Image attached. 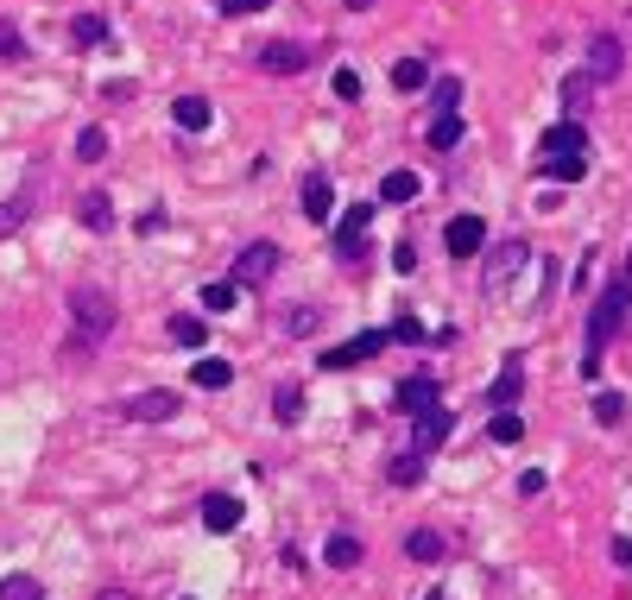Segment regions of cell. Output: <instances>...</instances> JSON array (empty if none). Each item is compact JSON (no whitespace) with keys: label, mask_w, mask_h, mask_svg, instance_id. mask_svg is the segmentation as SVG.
Wrapping results in <instances>:
<instances>
[{"label":"cell","mask_w":632,"mask_h":600,"mask_svg":"<svg viewBox=\"0 0 632 600\" xmlns=\"http://www.w3.org/2000/svg\"><path fill=\"white\" fill-rule=\"evenodd\" d=\"M253 64H260L266 76H304V70L316 64V51L298 45V38H266V45L253 51Z\"/></svg>","instance_id":"cell-4"},{"label":"cell","mask_w":632,"mask_h":600,"mask_svg":"<svg viewBox=\"0 0 632 600\" xmlns=\"http://www.w3.org/2000/svg\"><path fill=\"white\" fill-rule=\"evenodd\" d=\"M525 392V367H519V354H506V367H500V379H493V392H487V405L493 411H512V398Z\"/></svg>","instance_id":"cell-16"},{"label":"cell","mask_w":632,"mask_h":600,"mask_svg":"<svg viewBox=\"0 0 632 600\" xmlns=\"http://www.w3.org/2000/svg\"><path fill=\"white\" fill-rule=\"evenodd\" d=\"M70 38H76V45H108V19L102 13H76L70 19Z\"/></svg>","instance_id":"cell-31"},{"label":"cell","mask_w":632,"mask_h":600,"mask_svg":"<svg viewBox=\"0 0 632 600\" xmlns=\"http://www.w3.org/2000/svg\"><path fill=\"white\" fill-rule=\"evenodd\" d=\"M234 291H241V285H234V278H209V285H203V297H196V304H203L209 316H228V310H234Z\"/></svg>","instance_id":"cell-28"},{"label":"cell","mask_w":632,"mask_h":600,"mask_svg":"<svg viewBox=\"0 0 632 600\" xmlns=\"http://www.w3.org/2000/svg\"><path fill=\"white\" fill-rule=\"evenodd\" d=\"M133 228H140V234H158V228H165V209H146V215H140V222H133Z\"/></svg>","instance_id":"cell-45"},{"label":"cell","mask_w":632,"mask_h":600,"mask_svg":"<svg viewBox=\"0 0 632 600\" xmlns=\"http://www.w3.org/2000/svg\"><path fill=\"white\" fill-rule=\"evenodd\" d=\"M190 379H196L203 392H228V386H234V367H228V360H196Z\"/></svg>","instance_id":"cell-27"},{"label":"cell","mask_w":632,"mask_h":600,"mask_svg":"<svg viewBox=\"0 0 632 600\" xmlns=\"http://www.w3.org/2000/svg\"><path fill=\"white\" fill-rule=\"evenodd\" d=\"M544 158H588L582 120H563V127H550V133H544Z\"/></svg>","instance_id":"cell-14"},{"label":"cell","mask_w":632,"mask_h":600,"mask_svg":"<svg viewBox=\"0 0 632 600\" xmlns=\"http://www.w3.org/2000/svg\"><path fill=\"white\" fill-rule=\"evenodd\" d=\"M272 0H215V13L222 19H247V13H266Z\"/></svg>","instance_id":"cell-41"},{"label":"cell","mask_w":632,"mask_h":600,"mask_svg":"<svg viewBox=\"0 0 632 600\" xmlns=\"http://www.w3.org/2000/svg\"><path fill=\"white\" fill-rule=\"evenodd\" d=\"M620 278H632V253H626V272H620Z\"/></svg>","instance_id":"cell-48"},{"label":"cell","mask_w":632,"mask_h":600,"mask_svg":"<svg viewBox=\"0 0 632 600\" xmlns=\"http://www.w3.org/2000/svg\"><path fill=\"white\" fill-rule=\"evenodd\" d=\"M392 342H411V348H418V342H424V323H418V316H399V323H392Z\"/></svg>","instance_id":"cell-42"},{"label":"cell","mask_w":632,"mask_h":600,"mask_svg":"<svg viewBox=\"0 0 632 600\" xmlns=\"http://www.w3.org/2000/svg\"><path fill=\"white\" fill-rule=\"evenodd\" d=\"M462 133H468L462 114H437V120H430V133H424V146H430V152H456Z\"/></svg>","instance_id":"cell-21"},{"label":"cell","mask_w":632,"mask_h":600,"mask_svg":"<svg viewBox=\"0 0 632 600\" xmlns=\"http://www.w3.org/2000/svg\"><path fill=\"white\" fill-rule=\"evenodd\" d=\"M614 563H620V569H632V537H614Z\"/></svg>","instance_id":"cell-46"},{"label":"cell","mask_w":632,"mask_h":600,"mask_svg":"<svg viewBox=\"0 0 632 600\" xmlns=\"http://www.w3.org/2000/svg\"><path fill=\"white\" fill-rule=\"evenodd\" d=\"M241 512H247V506H241L234 493H209V499H203V525H209L215 537H228L234 525H241Z\"/></svg>","instance_id":"cell-15"},{"label":"cell","mask_w":632,"mask_h":600,"mask_svg":"<svg viewBox=\"0 0 632 600\" xmlns=\"http://www.w3.org/2000/svg\"><path fill=\"white\" fill-rule=\"evenodd\" d=\"M342 7H348V13H367V7H373V0H342Z\"/></svg>","instance_id":"cell-47"},{"label":"cell","mask_w":632,"mask_h":600,"mask_svg":"<svg viewBox=\"0 0 632 600\" xmlns=\"http://www.w3.org/2000/svg\"><path fill=\"white\" fill-rule=\"evenodd\" d=\"M525 266H531V247H525V240H519V234H512V240H500V247L487 253L481 291H487V297H506V291H512V278H519Z\"/></svg>","instance_id":"cell-3"},{"label":"cell","mask_w":632,"mask_h":600,"mask_svg":"<svg viewBox=\"0 0 632 600\" xmlns=\"http://www.w3.org/2000/svg\"><path fill=\"white\" fill-rule=\"evenodd\" d=\"M430 108H437V114H462V76H437V83H430Z\"/></svg>","instance_id":"cell-30"},{"label":"cell","mask_w":632,"mask_h":600,"mask_svg":"<svg viewBox=\"0 0 632 600\" xmlns=\"http://www.w3.org/2000/svg\"><path fill=\"white\" fill-rule=\"evenodd\" d=\"M26 215H32L26 196H7V203H0V240H7L13 228H26Z\"/></svg>","instance_id":"cell-36"},{"label":"cell","mask_w":632,"mask_h":600,"mask_svg":"<svg viewBox=\"0 0 632 600\" xmlns=\"http://www.w3.org/2000/svg\"><path fill=\"white\" fill-rule=\"evenodd\" d=\"M544 487H550V480H544V468H525V474H519V493H525V499H538Z\"/></svg>","instance_id":"cell-43"},{"label":"cell","mask_w":632,"mask_h":600,"mask_svg":"<svg viewBox=\"0 0 632 600\" xmlns=\"http://www.w3.org/2000/svg\"><path fill=\"white\" fill-rule=\"evenodd\" d=\"M165 335H171V342H177V348H203V342H209L203 316H171V323H165Z\"/></svg>","instance_id":"cell-29"},{"label":"cell","mask_w":632,"mask_h":600,"mask_svg":"<svg viewBox=\"0 0 632 600\" xmlns=\"http://www.w3.org/2000/svg\"><path fill=\"white\" fill-rule=\"evenodd\" d=\"M298 209H304V222H310V228H329V222H335V190H329V177H323V171H310V177H304Z\"/></svg>","instance_id":"cell-10"},{"label":"cell","mask_w":632,"mask_h":600,"mask_svg":"<svg viewBox=\"0 0 632 600\" xmlns=\"http://www.w3.org/2000/svg\"><path fill=\"white\" fill-rule=\"evenodd\" d=\"M361 556H367V550H361V537H354V531H335L329 544H323V563H329V569H342V575H348V569H361Z\"/></svg>","instance_id":"cell-18"},{"label":"cell","mask_w":632,"mask_h":600,"mask_svg":"<svg viewBox=\"0 0 632 600\" xmlns=\"http://www.w3.org/2000/svg\"><path fill=\"white\" fill-rule=\"evenodd\" d=\"M380 203H418V171H386L380 177Z\"/></svg>","instance_id":"cell-25"},{"label":"cell","mask_w":632,"mask_h":600,"mask_svg":"<svg viewBox=\"0 0 632 600\" xmlns=\"http://www.w3.org/2000/svg\"><path fill=\"white\" fill-rule=\"evenodd\" d=\"M171 120H177L184 133H203L209 120H215V108L203 102V95H177V102H171Z\"/></svg>","instance_id":"cell-20"},{"label":"cell","mask_w":632,"mask_h":600,"mask_svg":"<svg viewBox=\"0 0 632 600\" xmlns=\"http://www.w3.org/2000/svg\"><path fill=\"white\" fill-rule=\"evenodd\" d=\"M272 411H279V424L291 430V424L304 417V392H298V386H279V405H272Z\"/></svg>","instance_id":"cell-38"},{"label":"cell","mask_w":632,"mask_h":600,"mask_svg":"<svg viewBox=\"0 0 632 600\" xmlns=\"http://www.w3.org/2000/svg\"><path fill=\"white\" fill-rule=\"evenodd\" d=\"M544 177H550V184H582L588 158H544Z\"/></svg>","instance_id":"cell-33"},{"label":"cell","mask_w":632,"mask_h":600,"mask_svg":"<svg viewBox=\"0 0 632 600\" xmlns=\"http://www.w3.org/2000/svg\"><path fill=\"white\" fill-rule=\"evenodd\" d=\"M405 556H411V563H424V569H437L443 563V531H430V525L405 531Z\"/></svg>","instance_id":"cell-17"},{"label":"cell","mask_w":632,"mask_h":600,"mask_svg":"<svg viewBox=\"0 0 632 600\" xmlns=\"http://www.w3.org/2000/svg\"><path fill=\"white\" fill-rule=\"evenodd\" d=\"M620 417H626V398H620V392H601V398H595V424H601V430H614Z\"/></svg>","instance_id":"cell-37"},{"label":"cell","mask_w":632,"mask_h":600,"mask_svg":"<svg viewBox=\"0 0 632 600\" xmlns=\"http://www.w3.org/2000/svg\"><path fill=\"white\" fill-rule=\"evenodd\" d=\"M519 436H525V417H519V411H493V417H487V443L512 449V443H519Z\"/></svg>","instance_id":"cell-26"},{"label":"cell","mask_w":632,"mask_h":600,"mask_svg":"<svg viewBox=\"0 0 632 600\" xmlns=\"http://www.w3.org/2000/svg\"><path fill=\"white\" fill-rule=\"evenodd\" d=\"M430 83V57L418 51V57H399V64H392V89L399 95H411V89H424Z\"/></svg>","instance_id":"cell-22"},{"label":"cell","mask_w":632,"mask_h":600,"mask_svg":"<svg viewBox=\"0 0 632 600\" xmlns=\"http://www.w3.org/2000/svg\"><path fill=\"white\" fill-rule=\"evenodd\" d=\"M316 323H323V310H310V304H298V310H285V329H291V335H310Z\"/></svg>","instance_id":"cell-40"},{"label":"cell","mask_w":632,"mask_h":600,"mask_svg":"<svg viewBox=\"0 0 632 600\" xmlns=\"http://www.w3.org/2000/svg\"><path fill=\"white\" fill-rule=\"evenodd\" d=\"M76 158H83V165H102V158H108V133L83 127V133H76Z\"/></svg>","instance_id":"cell-34"},{"label":"cell","mask_w":632,"mask_h":600,"mask_svg":"<svg viewBox=\"0 0 632 600\" xmlns=\"http://www.w3.org/2000/svg\"><path fill=\"white\" fill-rule=\"evenodd\" d=\"M392 342V329H367V335H348L342 348H329V354H316V367H329V373H342V367H361V360H373Z\"/></svg>","instance_id":"cell-5"},{"label":"cell","mask_w":632,"mask_h":600,"mask_svg":"<svg viewBox=\"0 0 632 600\" xmlns=\"http://www.w3.org/2000/svg\"><path fill=\"white\" fill-rule=\"evenodd\" d=\"M588 95H595L588 70H569V76H563V120H576V114L588 108Z\"/></svg>","instance_id":"cell-24"},{"label":"cell","mask_w":632,"mask_h":600,"mask_svg":"<svg viewBox=\"0 0 632 600\" xmlns=\"http://www.w3.org/2000/svg\"><path fill=\"white\" fill-rule=\"evenodd\" d=\"M114 335V297L102 285H76L70 291V335H64V354L70 360H89Z\"/></svg>","instance_id":"cell-2"},{"label":"cell","mask_w":632,"mask_h":600,"mask_svg":"<svg viewBox=\"0 0 632 600\" xmlns=\"http://www.w3.org/2000/svg\"><path fill=\"white\" fill-rule=\"evenodd\" d=\"M626 329H632V278H607L601 297L588 304V354H582V373H588V379L601 373L607 342H614V335H626Z\"/></svg>","instance_id":"cell-1"},{"label":"cell","mask_w":632,"mask_h":600,"mask_svg":"<svg viewBox=\"0 0 632 600\" xmlns=\"http://www.w3.org/2000/svg\"><path fill=\"white\" fill-rule=\"evenodd\" d=\"M272 272H279V247L272 240H247L241 259H234V285H266Z\"/></svg>","instance_id":"cell-8"},{"label":"cell","mask_w":632,"mask_h":600,"mask_svg":"<svg viewBox=\"0 0 632 600\" xmlns=\"http://www.w3.org/2000/svg\"><path fill=\"white\" fill-rule=\"evenodd\" d=\"M19 57H26V32L13 19H0V64H19Z\"/></svg>","instance_id":"cell-35"},{"label":"cell","mask_w":632,"mask_h":600,"mask_svg":"<svg viewBox=\"0 0 632 600\" xmlns=\"http://www.w3.org/2000/svg\"><path fill=\"white\" fill-rule=\"evenodd\" d=\"M437 398H443L437 373H411V379H399V392H392V405H399L405 417H424V411H437Z\"/></svg>","instance_id":"cell-9"},{"label":"cell","mask_w":632,"mask_h":600,"mask_svg":"<svg viewBox=\"0 0 632 600\" xmlns=\"http://www.w3.org/2000/svg\"><path fill=\"white\" fill-rule=\"evenodd\" d=\"M76 215H83L89 234H108V228H114V196H108V190H89L83 203H76Z\"/></svg>","instance_id":"cell-19"},{"label":"cell","mask_w":632,"mask_h":600,"mask_svg":"<svg viewBox=\"0 0 632 600\" xmlns=\"http://www.w3.org/2000/svg\"><path fill=\"white\" fill-rule=\"evenodd\" d=\"M367 228H373V203H348V215L335 222V253H342L348 266L361 259V240H367Z\"/></svg>","instance_id":"cell-11"},{"label":"cell","mask_w":632,"mask_h":600,"mask_svg":"<svg viewBox=\"0 0 632 600\" xmlns=\"http://www.w3.org/2000/svg\"><path fill=\"white\" fill-rule=\"evenodd\" d=\"M0 600H45L38 575H0Z\"/></svg>","instance_id":"cell-32"},{"label":"cell","mask_w":632,"mask_h":600,"mask_svg":"<svg viewBox=\"0 0 632 600\" xmlns=\"http://www.w3.org/2000/svg\"><path fill=\"white\" fill-rule=\"evenodd\" d=\"M418 266V247H411V240H399V253H392V272H411Z\"/></svg>","instance_id":"cell-44"},{"label":"cell","mask_w":632,"mask_h":600,"mask_svg":"<svg viewBox=\"0 0 632 600\" xmlns=\"http://www.w3.org/2000/svg\"><path fill=\"white\" fill-rule=\"evenodd\" d=\"M177 411H184V398H177L171 386H152V392H140V398L121 405V417H133V424H171Z\"/></svg>","instance_id":"cell-6"},{"label":"cell","mask_w":632,"mask_h":600,"mask_svg":"<svg viewBox=\"0 0 632 600\" xmlns=\"http://www.w3.org/2000/svg\"><path fill=\"white\" fill-rule=\"evenodd\" d=\"M424 462H430V455H418V449L392 455V462H386V480H392V487H418V480H424Z\"/></svg>","instance_id":"cell-23"},{"label":"cell","mask_w":632,"mask_h":600,"mask_svg":"<svg viewBox=\"0 0 632 600\" xmlns=\"http://www.w3.org/2000/svg\"><path fill=\"white\" fill-rule=\"evenodd\" d=\"M329 89L342 95V102H361V70H348V64H342V70L329 76Z\"/></svg>","instance_id":"cell-39"},{"label":"cell","mask_w":632,"mask_h":600,"mask_svg":"<svg viewBox=\"0 0 632 600\" xmlns=\"http://www.w3.org/2000/svg\"><path fill=\"white\" fill-rule=\"evenodd\" d=\"M449 430H456V411H449V405L424 411V417H418V443H411V449H418V455H437V449L449 443Z\"/></svg>","instance_id":"cell-13"},{"label":"cell","mask_w":632,"mask_h":600,"mask_svg":"<svg viewBox=\"0 0 632 600\" xmlns=\"http://www.w3.org/2000/svg\"><path fill=\"white\" fill-rule=\"evenodd\" d=\"M620 64H626V45H620L614 32H595V38H588V64H582V70H588V83H595V89L614 83Z\"/></svg>","instance_id":"cell-7"},{"label":"cell","mask_w":632,"mask_h":600,"mask_svg":"<svg viewBox=\"0 0 632 600\" xmlns=\"http://www.w3.org/2000/svg\"><path fill=\"white\" fill-rule=\"evenodd\" d=\"M443 247L456 253V259H474V253L487 247V222H481V215H456V222L443 228Z\"/></svg>","instance_id":"cell-12"}]
</instances>
